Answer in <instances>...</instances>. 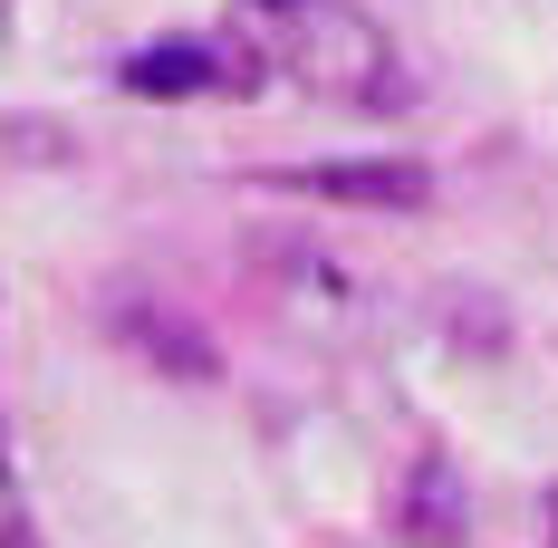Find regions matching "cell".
<instances>
[{
  "label": "cell",
  "instance_id": "3957f363",
  "mask_svg": "<svg viewBox=\"0 0 558 548\" xmlns=\"http://www.w3.org/2000/svg\"><path fill=\"white\" fill-rule=\"evenodd\" d=\"M289 183H308L318 203H386V212H424L434 203V173L424 165H308Z\"/></svg>",
  "mask_w": 558,
  "mask_h": 548
},
{
  "label": "cell",
  "instance_id": "8992f818",
  "mask_svg": "<svg viewBox=\"0 0 558 548\" xmlns=\"http://www.w3.org/2000/svg\"><path fill=\"white\" fill-rule=\"evenodd\" d=\"M0 548H39V529H29V510L10 500V482H0Z\"/></svg>",
  "mask_w": 558,
  "mask_h": 548
},
{
  "label": "cell",
  "instance_id": "52a82bcc",
  "mask_svg": "<svg viewBox=\"0 0 558 548\" xmlns=\"http://www.w3.org/2000/svg\"><path fill=\"white\" fill-rule=\"evenodd\" d=\"M0 482H10V452H0Z\"/></svg>",
  "mask_w": 558,
  "mask_h": 548
},
{
  "label": "cell",
  "instance_id": "277c9868",
  "mask_svg": "<svg viewBox=\"0 0 558 548\" xmlns=\"http://www.w3.org/2000/svg\"><path fill=\"white\" fill-rule=\"evenodd\" d=\"M222 77H251V68L213 58V49H135L125 58V87L135 97H193V87H222Z\"/></svg>",
  "mask_w": 558,
  "mask_h": 548
},
{
  "label": "cell",
  "instance_id": "5b68a950",
  "mask_svg": "<svg viewBox=\"0 0 558 548\" xmlns=\"http://www.w3.org/2000/svg\"><path fill=\"white\" fill-rule=\"evenodd\" d=\"M125 337H135V356H165L173 376H213V346L183 328V318H125Z\"/></svg>",
  "mask_w": 558,
  "mask_h": 548
},
{
  "label": "cell",
  "instance_id": "7a4b0ae2",
  "mask_svg": "<svg viewBox=\"0 0 558 548\" xmlns=\"http://www.w3.org/2000/svg\"><path fill=\"white\" fill-rule=\"evenodd\" d=\"M462 529H472L462 472H452L444 452H424V462H414V482L395 491V539H404V548H462Z\"/></svg>",
  "mask_w": 558,
  "mask_h": 548
},
{
  "label": "cell",
  "instance_id": "ba28073f",
  "mask_svg": "<svg viewBox=\"0 0 558 548\" xmlns=\"http://www.w3.org/2000/svg\"><path fill=\"white\" fill-rule=\"evenodd\" d=\"M260 10H279V0H260Z\"/></svg>",
  "mask_w": 558,
  "mask_h": 548
},
{
  "label": "cell",
  "instance_id": "6da1fadb",
  "mask_svg": "<svg viewBox=\"0 0 558 548\" xmlns=\"http://www.w3.org/2000/svg\"><path fill=\"white\" fill-rule=\"evenodd\" d=\"M270 49L279 68L299 77V87H318V97H395V39L366 20V10H347V0H279L270 10Z\"/></svg>",
  "mask_w": 558,
  "mask_h": 548
}]
</instances>
